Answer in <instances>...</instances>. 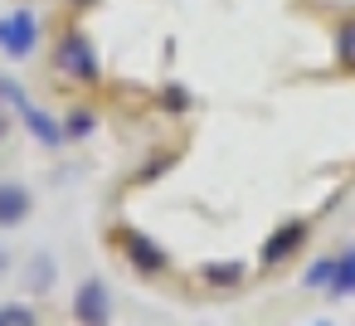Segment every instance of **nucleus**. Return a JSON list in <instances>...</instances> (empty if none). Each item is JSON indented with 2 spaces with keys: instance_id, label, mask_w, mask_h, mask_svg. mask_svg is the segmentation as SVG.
I'll return each mask as SVG.
<instances>
[{
  "instance_id": "nucleus-10",
  "label": "nucleus",
  "mask_w": 355,
  "mask_h": 326,
  "mask_svg": "<svg viewBox=\"0 0 355 326\" xmlns=\"http://www.w3.org/2000/svg\"><path fill=\"white\" fill-rule=\"evenodd\" d=\"M331 297H355V248L336 253V282L326 287Z\"/></svg>"
},
{
  "instance_id": "nucleus-14",
  "label": "nucleus",
  "mask_w": 355,
  "mask_h": 326,
  "mask_svg": "<svg viewBox=\"0 0 355 326\" xmlns=\"http://www.w3.org/2000/svg\"><path fill=\"white\" fill-rule=\"evenodd\" d=\"M0 326H40V316L25 302H6V307H0Z\"/></svg>"
},
{
  "instance_id": "nucleus-11",
  "label": "nucleus",
  "mask_w": 355,
  "mask_h": 326,
  "mask_svg": "<svg viewBox=\"0 0 355 326\" xmlns=\"http://www.w3.org/2000/svg\"><path fill=\"white\" fill-rule=\"evenodd\" d=\"M200 277H205L209 287H239V282H243V268L219 258V263H205V268H200Z\"/></svg>"
},
{
  "instance_id": "nucleus-13",
  "label": "nucleus",
  "mask_w": 355,
  "mask_h": 326,
  "mask_svg": "<svg viewBox=\"0 0 355 326\" xmlns=\"http://www.w3.org/2000/svg\"><path fill=\"white\" fill-rule=\"evenodd\" d=\"M336 59H340V69L355 74V20H345V25L336 30Z\"/></svg>"
},
{
  "instance_id": "nucleus-8",
  "label": "nucleus",
  "mask_w": 355,
  "mask_h": 326,
  "mask_svg": "<svg viewBox=\"0 0 355 326\" xmlns=\"http://www.w3.org/2000/svg\"><path fill=\"white\" fill-rule=\"evenodd\" d=\"M54 277H59V268H54V253H30V263H25V287H35V292H49L54 287Z\"/></svg>"
},
{
  "instance_id": "nucleus-12",
  "label": "nucleus",
  "mask_w": 355,
  "mask_h": 326,
  "mask_svg": "<svg viewBox=\"0 0 355 326\" xmlns=\"http://www.w3.org/2000/svg\"><path fill=\"white\" fill-rule=\"evenodd\" d=\"M93 127H98V117H93L88 108H73V112L64 117V137H69V141H83V137H93Z\"/></svg>"
},
{
  "instance_id": "nucleus-7",
  "label": "nucleus",
  "mask_w": 355,
  "mask_h": 326,
  "mask_svg": "<svg viewBox=\"0 0 355 326\" xmlns=\"http://www.w3.org/2000/svg\"><path fill=\"white\" fill-rule=\"evenodd\" d=\"M35 209V195L25 180H0V229H20Z\"/></svg>"
},
{
  "instance_id": "nucleus-6",
  "label": "nucleus",
  "mask_w": 355,
  "mask_h": 326,
  "mask_svg": "<svg viewBox=\"0 0 355 326\" xmlns=\"http://www.w3.org/2000/svg\"><path fill=\"white\" fill-rule=\"evenodd\" d=\"M0 93H6L15 108H20V117H25V127H30V137L35 141H44V146H64L69 137H64V122H54L44 108H35V103H25V93H20V83H0Z\"/></svg>"
},
{
  "instance_id": "nucleus-2",
  "label": "nucleus",
  "mask_w": 355,
  "mask_h": 326,
  "mask_svg": "<svg viewBox=\"0 0 355 326\" xmlns=\"http://www.w3.org/2000/svg\"><path fill=\"white\" fill-rule=\"evenodd\" d=\"M0 49H6L10 59H30V54L40 49V20H35L30 6L0 15Z\"/></svg>"
},
{
  "instance_id": "nucleus-15",
  "label": "nucleus",
  "mask_w": 355,
  "mask_h": 326,
  "mask_svg": "<svg viewBox=\"0 0 355 326\" xmlns=\"http://www.w3.org/2000/svg\"><path fill=\"white\" fill-rule=\"evenodd\" d=\"M306 326H336V321H326V316H316V321H306Z\"/></svg>"
},
{
  "instance_id": "nucleus-16",
  "label": "nucleus",
  "mask_w": 355,
  "mask_h": 326,
  "mask_svg": "<svg viewBox=\"0 0 355 326\" xmlns=\"http://www.w3.org/2000/svg\"><path fill=\"white\" fill-rule=\"evenodd\" d=\"M73 6H78V10H83V6H93V0H73Z\"/></svg>"
},
{
  "instance_id": "nucleus-4",
  "label": "nucleus",
  "mask_w": 355,
  "mask_h": 326,
  "mask_svg": "<svg viewBox=\"0 0 355 326\" xmlns=\"http://www.w3.org/2000/svg\"><path fill=\"white\" fill-rule=\"evenodd\" d=\"M73 321L78 326H112V292L103 277H83L73 292Z\"/></svg>"
},
{
  "instance_id": "nucleus-9",
  "label": "nucleus",
  "mask_w": 355,
  "mask_h": 326,
  "mask_svg": "<svg viewBox=\"0 0 355 326\" xmlns=\"http://www.w3.org/2000/svg\"><path fill=\"white\" fill-rule=\"evenodd\" d=\"M336 282V253H321V258H311L306 263V273H302V287H311V292H326Z\"/></svg>"
},
{
  "instance_id": "nucleus-3",
  "label": "nucleus",
  "mask_w": 355,
  "mask_h": 326,
  "mask_svg": "<svg viewBox=\"0 0 355 326\" xmlns=\"http://www.w3.org/2000/svg\"><path fill=\"white\" fill-rule=\"evenodd\" d=\"M117 248L122 258L141 273V277H161L166 273V248L151 239V234H137V229H117Z\"/></svg>"
},
{
  "instance_id": "nucleus-5",
  "label": "nucleus",
  "mask_w": 355,
  "mask_h": 326,
  "mask_svg": "<svg viewBox=\"0 0 355 326\" xmlns=\"http://www.w3.org/2000/svg\"><path fill=\"white\" fill-rule=\"evenodd\" d=\"M311 239V229H306V219H282L272 234H268V243L258 248V263L263 268H282L292 253H302V243Z\"/></svg>"
},
{
  "instance_id": "nucleus-1",
  "label": "nucleus",
  "mask_w": 355,
  "mask_h": 326,
  "mask_svg": "<svg viewBox=\"0 0 355 326\" xmlns=\"http://www.w3.org/2000/svg\"><path fill=\"white\" fill-rule=\"evenodd\" d=\"M54 69L64 74V78H73V83H98V49L88 44V35H78V30H69L64 40H59V49H54Z\"/></svg>"
}]
</instances>
